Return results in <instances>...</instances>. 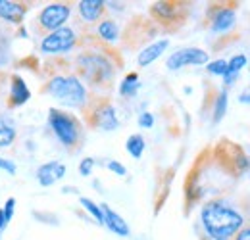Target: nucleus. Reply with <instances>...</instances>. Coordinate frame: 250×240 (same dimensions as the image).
<instances>
[{
  "instance_id": "nucleus-1",
  "label": "nucleus",
  "mask_w": 250,
  "mask_h": 240,
  "mask_svg": "<svg viewBox=\"0 0 250 240\" xmlns=\"http://www.w3.org/2000/svg\"><path fill=\"white\" fill-rule=\"evenodd\" d=\"M200 223L210 240H231L243 229L245 217L223 200H212L202 206Z\"/></svg>"
},
{
  "instance_id": "nucleus-2",
  "label": "nucleus",
  "mask_w": 250,
  "mask_h": 240,
  "mask_svg": "<svg viewBox=\"0 0 250 240\" xmlns=\"http://www.w3.org/2000/svg\"><path fill=\"white\" fill-rule=\"evenodd\" d=\"M46 92L69 108H81L87 102V90L77 77H54L48 81Z\"/></svg>"
},
{
  "instance_id": "nucleus-3",
  "label": "nucleus",
  "mask_w": 250,
  "mask_h": 240,
  "mask_svg": "<svg viewBox=\"0 0 250 240\" xmlns=\"http://www.w3.org/2000/svg\"><path fill=\"white\" fill-rule=\"evenodd\" d=\"M48 123H50V129L54 131V135L58 137V140L63 146L69 148L79 140V123L73 116L63 114L60 110H50Z\"/></svg>"
},
{
  "instance_id": "nucleus-4",
  "label": "nucleus",
  "mask_w": 250,
  "mask_h": 240,
  "mask_svg": "<svg viewBox=\"0 0 250 240\" xmlns=\"http://www.w3.org/2000/svg\"><path fill=\"white\" fill-rule=\"evenodd\" d=\"M77 65L83 73V77L91 83H106L112 79L114 69L110 61L98 54H83L77 58Z\"/></svg>"
},
{
  "instance_id": "nucleus-5",
  "label": "nucleus",
  "mask_w": 250,
  "mask_h": 240,
  "mask_svg": "<svg viewBox=\"0 0 250 240\" xmlns=\"http://www.w3.org/2000/svg\"><path fill=\"white\" fill-rule=\"evenodd\" d=\"M77 35L71 27H60V29L48 33L41 42V52L44 54H63L69 52L75 46Z\"/></svg>"
},
{
  "instance_id": "nucleus-6",
  "label": "nucleus",
  "mask_w": 250,
  "mask_h": 240,
  "mask_svg": "<svg viewBox=\"0 0 250 240\" xmlns=\"http://www.w3.org/2000/svg\"><path fill=\"white\" fill-rule=\"evenodd\" d=\"M69 16H71V8L67 4H48L39 16V23L42 29L52 33V31L63 27V23L69 20Z\"/></svg>"
},
{
  "instance_id": "nucleus-7",
  "label": "nucleus",
  "mask_w": 250,
  "mask_h": 240,
  "mask_svg": "<svg viewBox=\"0 0 250 240\" xmlns=\"http://www.w3.org/2000/svg\"><path fill=\"white\" fill-rule=\"evenodd\" d=\"M208 52L206 50H200V48H181L177 52H173L169 58H167V69L175 71V69H181L185 65H204L208 63Z\"/></svg>"
},
{
  "instance_id": "nucleus-8",
  "label": "nucleus",
  "mask_w": 250,
  "mask_h": 240,
  "mask_svg": "<svg viewBox=\"0 0 250 240\" xmlns=\"http://www.w3.org/2000/svg\"><path fill=\"white\" fill-rule=\"evenodd\" d=\"M65 175V165L60 161H48L37 169V179L42 186H50Z\"/></svg>"
},
{
  "instance_id": "nucleus-9",
  "label": "nucleus",
  "mask_w": 250,
  "mask_h": 240,
  "mask_svg": "<svg viewBox=\"0 0 250 240\" xmlns=\"http://www.w3.org/2000/svg\"><path fill=\"white\" fill-rule=\"evenodd\" d=\"M100 210H102V215H104V225L112 233H116L120 237H129V225L125 223V219L120 213H116V211L112 210L110 206H106V204H100Z\"/></svg>"
},
{
  "instance_id": "nucleus-10",
  "label": "nucleus",
  "mask_w": 250,
  "mask_h": 240,
  "mask_svg": "<svg viewBox=\"0 0 250 240\" xmlns=\"http://www.w3.org/2000/svg\"><path fill=\"white\" fill-rule=\"evenodd\" d=\"M169 46V40L167 39H162V40H158L154 44H148L145 50H141L139 52V56H137V63L141 65V67H146V65H150L152 61H156L162 54H164V50Z\"/></svg>"
},
{
  "instance_id": "nucleus-11",
  "label": "nucleus",
  "mask_w": 250,
  "mask_h": 240,
  "mask_svg": "<svg viewBox=\"0 0 250 240\" xmlns=\"http://www.w3.org/2000/svg\"><path fill=\"white\" fill-rule=\"evenodd\" d=\"M0 18L10 23H21L25 18V6L10 0H0Z\"/></svg>"
},
{
  "instance_id": "nucleus-12",
  "label": "nucleus",
  "mask_w": 250,
  "mask_h": 240,
  "mask_svg": "<svg viewBox=\"0 0 250 240\" xmlns=\"http://www.w3.org/2000/svg\"><path fill=\"white\" fill-rule=\"evenodd\" d=\"M29 98H31V92L27 89L25 81L20 75H14L12 77V89H10V102H12V106H23Z\"/></svg>"
},
{
  "instance_id": "nucleus-13",
  "label": "nucleus",
  "mask_w": 250,
  "mask_h": 240,
  "mask_svg": "<svg viewBox=\"0 0 250 240\" xmlns=\"http://www.w3.org/2000/svg\"><path fill=\"white\" fill-rule=\"evenodd\" d=\"M104 8H106V2L104 0H81L79 2V14L89 23L96 21L102 16Z\"/></svg>"
},
{
  "instance_id": "nucleus-14",
  "label": "nucleus",
  "mask_w": 250,
  "mask_h": 240,
  "mask_svg": "<svg viewBox=\"0 0 250 240\" xmlns=\"http://www.w3.org/2000/svg\"><path fill=\"white\" fill-rule=\"evenodd\" d=\"M237 21V16H235V10L231 8H221L216 12L214 20H212V31L214 33H225L229 31Z\"/></svg>"
},
{
  "instance_id": "nucleus-15",
  "label": "nucleus",
  "mask_w": 250,
  "mask_h": 240,
  "mask_svg": "<svg viewBox=\"0 0 250 240\" xmlns=\"http://www.w3.org/2000/svg\"><path fill=\"white\" fill-rule=\"evenodd\" d=\"M96 125L102 129V131H116L120 121L116 116V110L110 106V104H104L98 112H96Z\"/></svg>"
},
{
  "instance_id": "nucleus-16",
  "label": "nucleus",
  "mask_w": 250,
  "mask_h": 240,
  "mask_svg": "<svg viewBox=\"0 0 250 240\" xmlns=\"http://www.w3.org/2000/svg\"><path fill=\"white\" fill-rule=\"evenodd\" d=\"M245 65H247V56L245 54H237V56H233L231 60L227 61V73L223 75L225 77V85H233L237 75H239V71Z\"/></svg>"
},
{
  "instance_id": "nucleus-17",
  "label": "nucleus",
  "mask_w": 250,
  "mask_h": 240,
  "mask_svg": "<svg viewBox=\"0 0 250 240\" xmlns=\"http://www.w3.org/2000/svg\"><path fill=\"white\" fill-rule=\"evenodd\" d=\"M98 35H100L104 40L114 42V40H118V37H120V27H118V23H116L114 20H104V21L98 25Z\"/></svg>"
},
{
  "instance_id": "nucleus-18",
  "label": "nucleus",
  "mask_w": 250,
  "mask_h": 240,
  "mask_svg": "<svg viewBox=\"0 0 250 240\" xmlns=\"http://www.w3.org/2000/svg\"><path fill=\"white\" fill-rule=\"evenodd\" d=\"M125 148H127V152H129L135 160H139V158L143 156L145 148H146V142H145L143 135H131V137L127 139V142H125Z\"/></svg>"
},
{
  "instance_id": "nucleus-19",
  "label": "nucleus",
  "mask_w": 250,
  "mask_h": 240,
  "mask_svg": "<svg viewBox=\"0 0 250 240\" xmlns=\"http://www.w3.org/2000/svg\"><path fill=\"white\" fill-rule=\"evenodd\" d=\"M139 87H141L139 75L137 73H129L124 81H122V85H120V94L122 96H135Z\"/></svg>"
},
{
  "instance_id": "nucleus-20",
  "label": "nucleus",
  "mask_w": 250,
  "mask_h": 240,
  "mask_svg": "<svg viewBox=\"0 0 250 240\" xmlns=\"http://www.w3.org/2000/svg\"><path fill=\"white\" fill-rule=\"evenodd\" d=\"M225 112H227V92L221 90L216 98V104H214V123L223 120Z\"/></svg>"
},
{
  "instance_id": "nucleus-21",
  "label": "nucleus",
  "mask_w": 250,
  "mask_h": 240,
  "mask_svg": "<svg viewBox=\"0 0 250 240\" xmlns=\"http://www.w3.org/2000/svg\"><path fill=\"white\" fill-rule=\"evenodd\" d=\"M79 202H81V206H83V208H85V210L89 211L94 219H96V223L104 225V215H102V210H100V206H98V204H94L91 198H85V196H83Z\"/></svg>"
},
{
  "instance_id": "nucleus-22",
  "label": "nucleus",
  "mask_w": 250,
  "mask_h": 240,
  "mask_svg": "<svg viewBox=\"0 0 250 240\" xmlns=\"http://www.w3.org/2000/svg\"><path fill=\"white\" fill-rule=\"evenodd\" d=\"M16 140V129L8 125H0V148H8Z\"/></svg>"
},
{
  "instance_id": "nucleus-23",
  "label": "nucleus",
  "mask_w": 250,
  "mask_h": 240,
  "mask_svg": "<svg viewBox=\"0 0 250 240\" xmlns=\"http://www.w3.org/2000/svg\"><path fill=\"white\" fill-rule=\"evenodd\" d=\"M206 69L212 75H225L227 73V60H214L206 65Z\"/></svg>"
},
{
  "instance_id": "nucleus-24",
  "label": "nucleus",
  "mask_w": 250,
  "mask_h": 240,
  "mask_svg": "<svg viewBox=\"0 0 250 240\" xmlns=\"http://www.w3.org/2000/svg\"><path fill=\"white\" fill-rule=\"evenodd\" d=\"M171 12H173V6H171L169 2H158L156 6L152 8V14L162 16V18H169V16H171Z\"/></svg>"
},
{
  "instance_id": "nucleus-25",
  "label": "nucleus",
  "mask_w": 250,
  "mask_h": 240,
  "mask_svg": "<svg viewBox=\"0 0 250 240\" xmlns=\"http://www.w3.org/2000/svg\"><path fill=\"white\" fill-rule=\"evenodd\" d=\"M93 167H94L93 158H85V160H81V163H79V173H81L83 177H87V175H91Z\"/></svg>"
},
{
  "instance_id": "nucleus-26",
  "label": "nucleus",
  "mask_w": 250,
  "mask_h": 240,
  "mask_svg": "<svg viewBox=\"0 0 250 240\" xmlns=\"http://www.w3.org/2000/svg\"><path fill=\"white\" fill-rule=\"evenodd\" d=\"M152 125H154V116H152L150 112H143V114L139 116V127H143V129H152Z\"/></svg>"
},
{
  "instance_id": "nucleus-27",
  "label": "nucleus",
  "mask_w": 250,
  "mask_h": 240,
  "mask_svg": "<svg viewBox=\"0 0 250 240\" xmlns=\"http://www.w3.org/2000/svg\"><path fill=\"white\" fill-rule=\"evenodd\" d=\"M14 210H16V198H8L6 206L2 208L4 217H6V221H8V223H10V221H12V217H14Z\"/></svg>"
},
{
  "instance_id": "nucleus-28",
  "label": "nucleus",
  "mask_w": 250,
  "mask_h": 240,
  "mask_svg": "<svg viewBox=\"0 0 250 240\" xmlns=\"http://www.w3.org/2000/svg\"><path fill=\"white\" fill-rule=\"evenodd\" d=\"M106 165H108V169H110V171H114L116 175H122V177H124L125 173H127V169H125V165H124V163H120V161H116V160H112V161H108Z\"/></svg>"
},
{
  "instance_id": "nucleus-29",
  "label": "nucleus",
  "mask_w": 250,
  "mask_h": 240,
  "mask_svg": "<svg viewBox=\"0 0 250 240\" xmlns=\"http://www.w3.org/2000/svg\"><path fill=\"white\" fill-rule=\"evenodd\" d=\"M0 169L8 171L10 175H16V163H14V161H10V160H4V158H0Z\"/></svg>"
},
{
  "instance_id": "nucleus-30",
  "label": "nucleus",
  "mask_w": 250,
  "mask_h": 240,
  "mask_svg": "<svg viewBox=\"0 0 250 240\" xmlns=\"http://www.w3.org/2000/svg\"><path fill=\"white\" fill-rule=\"evenodd\" d=\"M235 240H250V227L241 229V231L235 235Z\"/></svg>"
},
{
  "instance_id": "nucleus-31",
  "label": "nucleus",
  "mask_w": 250,
  "mask_h": 240,
  "mask_svg": "<svg viewBox=\"0 0 250 240\" xmlns=\"http://www.w3.org/2000/svg\"><path fill=\"white\" fill-rule=\"evenodd\" d=\"M239 102H241V104H250V85L243 90V94L239 96Z\"/></svg>"
},
{
  "instance_id": "nucleus-32",
  "label": "nucleus",
  "mask_w": 250,
  "mask_h": 240,
  "mask_svg": "<svg viewBox=\"0 0 250 240\" xmlns=\"http://www.w3.org/2000/svg\"><path fill=\"white\" fill-rule=\"evenodd\" d=\"M6 225H8V221H6V217H4V211L0 210V235H2V231L6 229Z\"/></svg>"
}]
</instances>
